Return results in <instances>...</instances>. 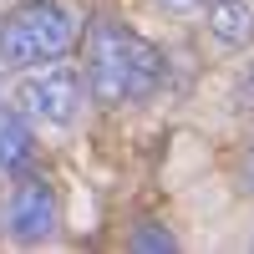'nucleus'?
I'll list each match as a JSON object with an SVG mask.
<instances>
[{
  "label": "nucleus",
  "instance_id": "obj_3",
  "mask_svg": "<svg viewBox=\"0 0 254 254\" xmlns=\"http://www.w3.org/2000/svg\"><path fill=\"white\" fill-rule=\"evenodd\" d=\"M0 229H5V239L20 244V249L51 244L56 229H61V193H56V183L46 173H36V168L10 173L5 203H0Z\"/></svg>",
  "mask_w": 254,
  "mask_h": 254
},
{
  "label": "nucleus",
  "instance_id": "obj_5",
  "mask_svg": "<svg viewBox=\"0 0 254 254\" xmlns=\"http://www.w3.org/2000/svg\"><path fill=\"white\" fill-rule=\"evenodd\" d=\"M31 163H36V122L15 102H0V173H20Z\"/></svg>",
  "mask_w": 254,
  "mask_h": 254
},
{
  "label": "nucleus",
  "instance_id": "obj_4",
  "mask_svg": "<svg viewBox=\"0 0 254 254\" xmlns=\"http://www.w3.org/2000/svg\"><path fill=\"white\" fill-rule=\"evenodd\" d=\"M81 97H87V76L76 66H66V61H51V66L20 71L10 102L41 127H71L81 112Z\"/></svg>",
  "mask_w": 254,
  "mask_h": 254
},
{
  "label": "nucleus",
  "instance_id": "obj_10",
  "mask_svg": "<svg viewBox=\"0 0 254 254\" xmlns=\"http://www.w3.org/2000/svg\"><path fill=\"white\" fill-rule=\"evenodd\" d=\"M158 5H168V10H193V5H203V0H158Z\"/></svg>",
  "mask_w": 254,
  "mask_h": 254
},
{
  "label": "nucleus",
  "instance_id": "obj_1",
  "mask_svg": "<svg viewBox=\"0 0 254 254\" xmlns=\"http://www.w3.org/2000/svg\"><path fill=\"white\" fill-rule=\"evenodd\" d=\"M81 76H87V97L97 107H137V102L158 97L163 76H168V61L132 26H122L112 15H97L92 31H87Z\"/></svg>",
  "mask_w": 254,
  "mask_h": 254
},
{
  "label": "nucleus",
  "instance_id": "obj_6",
  "mask_svg": "<svg viewBox=\"0 0 254 254\" xmlns=\"http://www.w3.org/2000/svg\"><path fill=\"white\" fill-rule=\"evenodd\" d=\"M203 26L229 51L254 46V5H249V0H208V5H203Z\"/></svg>",
  "mask_w": 254,
  "mask_h": 254
},
{
  "label": "nucleus",
  "instance_id": "obj_8",
  "mask_svg": "<svg viewBox=\"0 0 254 254\" xmlns=\"http://www.w3.org/2000/svg\"><path fill=\"white\" fill-rule=\"evenodd\" d=\"M239 193L244 198H254V132H249V142H244V153H239Z\"/></svg>",
  "mask_w": 254,
  "mask_h": 254
},
{
  "label": "nucleus",
  "instance_id": "obj_2",
  "mask_svg": "<svg viewBox=\"0 0 254 254\" xmlns=\"http://www.w3.org/2000/svg\"><path fill=\"white\" fill-rule=\"evenodd\" d=\"M81 41V20L66 0H20L0 20V66L5 71H36L51 61H66Z\"/></svg>",
  "mask_w": 254,
  "mask_h": 254
},
{
  "label": "nucleus",
  "instance_id": "obj_9",
  "mask_svg": "<svg viewBox=\"0 0 254 254\" xmlns=\"http://www.w3.org/2000/svg\"><path fill=\"white\" fill-rule=\"evenodd\" d=\"M239 87H244V97H254V56L244 61V76H239Z\"/></svg>",
  "mask_w": 254,
  "mask_h": 254
},
{
  "label": "nucleus",
  "instance_id": "obj_7",
  "mask_svg": "<svg viewBox=\"0 0 254 254\" xmlns=\"http://www.w3.org/2000/svg\"><path fill=\"white\" fill-rule=\"evenodd\" d=\"M127 249H137V254H173L178 249V234L173 229H168L163 219H137L132 224V234H127Z\"/></svg>",
  "mask_w": 254,
  "mask_h": 254
}]
</instances>
